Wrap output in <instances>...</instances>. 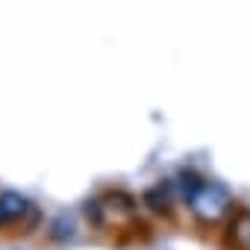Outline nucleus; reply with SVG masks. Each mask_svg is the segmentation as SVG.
I'll return each instance as SVG.
<instances>
[{
    "mask_svg": "<svg viewBox=\"0 0 250 250\" xmlns=\"http://www.w3.org/2000/svg\"><path fill=\"white\" fill-rule=\"evenodd\" d=\"M183 197L191 209V215L200 224H221L232 212V194L221 183L197 180L194 174H183Z\"/></svg>",
    "mask_w": 250,
    "mask_h": 250,
    "instance_id": "f257e3e1",
    "label": "nucleus"
},
{
    "mask_svg": "<svg viewBox=\"0 0 250 250\" xmlns=\"http://www.w3.org/2000/svg\"><path fill=\"white\" fill-rule=\"evenodd\" d=\"M33 215V203L18 191H0V227H15Z\"/></svg>",
    "mask_w": 250,
    "mask_h": 250,
    "instance_id": "f03ea898",
    "label": "nucleus"
},
{
    "mask_svg": "<svg viewBox=\"0 0 250 250\" xmlns=\"http://www.w3.org/2000/svg\"><path fill=\"white\" fill-rule=\"evenodd\" d=\"M229 241H232V247H238V250H250V209H244V212L235 215Z\"/></svg>",
    "mask_w": 250,
    "mask_h": 250,
    "instance_id": "7ed1b4c3",
    "label": "nucleus"
},
{
    "mask_svg": "<svg viewBox=\"0 0 250 250\" xmlns=\"http://www.w3.org/2000/svg\"><path fill=\"white\" fill-rule=\"evenodd\" d=\"M145 203L153 209V212H171V194H168V188H162V186H156V188H150L147 194H145Z\"/></svg>",
    "mask_w": 250,
    "mask_h": 250,
    "instance_id": "20e7f679",
    "label": "nucleus"
}]
</instances>
